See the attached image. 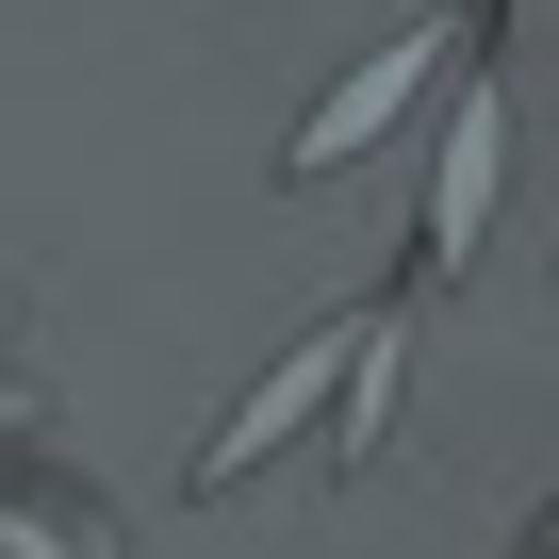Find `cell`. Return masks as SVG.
I'll list each match as a JSON object with an SVG mask.
<instances>
[{"label":"cell","instance_id":"cell-1","mask_svg":"<svg viewBox=\"0 0 559 559\" xmlns=\"http://www.w3.org/2000/svg\"><path fill=\"white\" fill-rule=\"evenodd\" d=\"M395 395H412V280H379V297H346V313H313L297 346H280V362L214 412L198 493H247V477H280V461L362 477V461L395 444Z\"/></svg>","mask_w":559,"mask_h":559},{"label":"cell","instance_id":"cell-2","mask_svg":"<svg viewBox=\"0 0 559 559\" xmlns=\"http://www.w3.org/2000/svg\"><path fill=\"white\" fill-rule=\"evenodd\" d=\"M0 559H132V526H116L99 477L67 461V412H50L17 313H0Z\"/></svg>","mask_w":559,"mask_h":559},{"label":"cell","instance_id":"cell-3","mask_svg":"<svg viewBox=\"0 0 559 559\" xmlns=\"http://www.w3.org/2000/svg\"><path fill=\"white\" fill-rule=\"evenodd\" d=\"M477 50H493V0H461L444 34H395V50H362V67H346V83L297 116V132H280V181H346V165H362L379 132H412V116H428V99H444Z\"/></svg>","mask_w":559,"mask_h":559},{"label":"cell","instance_id":"cell-4","mask_svg":"<svg viewBox=\"0 0 559 559\" xmlns=\"http://www.w3.org/2000/svg\"><path fill=\"white\" fill-rule=\"evenodd\" d=\"M493 181H510V83L461 67L444 83V165H428V230H412V280H461L493 247Z\"/></svg>","mask_w":559,"mask_h":559}]
</instances>
